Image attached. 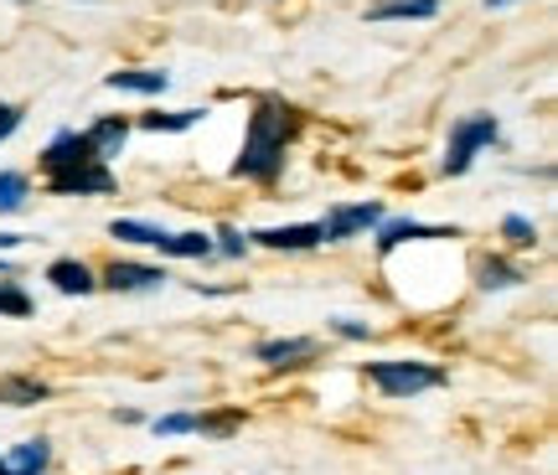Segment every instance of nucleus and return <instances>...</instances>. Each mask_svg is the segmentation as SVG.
<instances>
[{
    "instance_id": "obj_28",
    "label": "nucleus",
    "mask_w": 558,
    "mask_h": 475,
    "mask_svg": "<svg viewBox=\"0 0 558 475\" xmlns=\"http://www.w3.org/2000/svg\"><path fill=\"white\" fill-rule=\"evenodd\" d=\"M21 243V233H0V248H16Z\"/></svg>"
},
{
    "instance_id": "obj_20",
    "label": "nucleus",
    "mask_w": 558,
    "mask_h": 475,
    "mask_svg": "<svg viewBox=\"0 0 558 475\" xmlns=\"http://www.w3.org/2000/svg\"><path fill=\"white\" fill-rule=\"evenodd\" d=\"M202 109H177V114H145V130H192Z\"/></svg>"
},
{
    "instance_id": "obj_4",
    "label": "nucleus",
    "mask_w": 558,
    "mask_h": 475,
    "mask_svg": "<svg viewBox=\"0 0 558 475\" xmlns=\"http://www.w3.org/2000/svg\"><path fill=\"white\" fill-rule=\"evenodd\" d=\"M109 186H114V176L104 171V160H88V166H73V171L52 176L58 197H94V192H109Z\"/></svg>"
},
{
    "instance_id": "obj_1",
    "label": "nucleus",
    "mask_w": 558,
    "mask_h": 475,
    "mask_svg": "<svg viewBox=\"0 0 558 475\" xmlns=\"http://www.w3.org/2000/svg\"><path fill=\"white\" fill-rule=\"evenodd\" d=\"M284 135H290V109H259L248 119V139H243V156L233 171L254 181H275L284 166Z\"/></svg>"
},
{
    "instance_id": "obj_9",
    "label": "nucleus",
    "mask_w": 558,
    "mask_h": 475,
    "mask_svg": "<svg viewBox=\"0 0 558 475\" xmlns=\"http://www.w3.org/2000/svg\"><path fill=\"white\" fill-rule=\"evenodd\" d=\"M320 346L311 337H290V341H264L259 346V362H269V367H295L300 356H316Z\"/></svg>"
},
{
    "instance_id": "obj_14",
    "label": "nucleus",
    "mask_w": 558,
    "mask_h": 475,
    "mask_svg": "<svg viewBox=\"0 0 558 475\" xmlns=\"http://www.w3.org/2000/svg\"><path fill=\"white\" fill-rule=\"evenodd\" d=\"M109 88H120V94H166V73H145V68H135V73H109Z\"/></svg>"
},
{
    "instance_id": "obj_16",
    "label": "nucleus",
    "mask_w": 558,
    "mask_h": 475,
    "mask_svg": "<svg viewBox=\"0 0 558 475\" xmlns=\"http://www.w3.org/2000/svg\"><path fill=\"white\" fill-rule=\"evenodd\" d=\"M37 398H47V382H37V377H0V403L26 409V403H37Z\"/></svg>"
},
{
    "instance_id": "obj_25",
    "label": "nucleus",
    "mask_w": 558,
    "mask_h": 475,
    "mask_svg": "<svg viewBox=\"0 0 558 475\" xmlns=\"http://www.w3.org/2000/svg\"><path fill=\"white\" fill-rule=\"evenodd\" d=\"M16 124H21V114H16V109H11V103H0V139L11 135Z\"/></svg>"
},
{
    "instance_id": "obj_12",
    "label": "nucleus",
    "mask_w": 558,
    "mask_h": 475,
    "mask_svg": "<svg viewBox=\"0 0 558 475\" xmlns=\"http://www.w3.org/2000/svg\"><path fill=\"white\" fill-rule=\"evenodd\" d=\"M47 460H52L47 439H26V444H16V455L5 460V471L11 475H41L47 471Z\"/></svg>"
},
{
    "instance_id": "obj_21",
    "label": "nucleus",
    "mask_w": 558,
    "mask_h": 475,
    "mask_svg": "<svg viewBox=\"0 0 558 475\" xmlns=\"http://www.w3.org/2000/svg\"><path fill=\"white\" fill-rule=\"evenodd\" d=\"M518 269H507V264H486L481 269V290H507V284H518Z\"/></svg>"
},
{
    "instance_id": "obj_19",
    "label": "nucleus",
    "mask_w": 558,
    "mask_h": 475,
    "mask_svg": "<svg viewBox=\"0 0 558 475\" xmlns=\"http://www.w3.org/2000/svg\"><path fill=\"white\" fill-rule=\"evenodd\" d=\"M21 202H26V176H16V171H0V212H16Z\"/></svg>"
},
{
    "instance_id": "obj_27",
    "label": "nucleus",
    "mask_w": 558,
    "mask_h": 475,
    "mask_svg": "<svg viewBox=\"0 0 558 475\" xmlns=\"http://www.w3.org/2000/svg\"><path fill=\"white\" fill-rule=\"evenodd\" d=\"M337 331H341V337H367V326H357V320H337Z\"/></svg>"
},
{
    "instance_id": "obj_8",
    "label": "nucleus",
    "mask_w": 558,
    "mask_h": 475,
    "mask_svg": "<svg viewBox=\"0 0 558 475\" xmlns=\"http://www.w3.org/2000/svg\"><path fill=\"white\" fill-rule=\"evenodd\" d=\"M104 284H109V290H160L166 275L150 269V264H114V269L104 275Z\"/></svg>"
},
{
    "instance_id": "obj_3",
    "label": "nucleus",
    "mask_w": 558,
    "mask_h": 475,
    "mask_svg": "<svg viewBox=\"0 0 558 475\" xmlns=\"http://www.w3.org/2000/svg\"><path fill=\"white\" fill-rule=\"evenodd\" d=\"M497 139V119L492 114H471L456 124V135H450V156H445V176H465L471 171V160H476L481 145H492Z\"/></svg>"
},
{
    "instance_id": "obj_18",
    "label": "nucleus",
    "mask_w": 558,
    "mask_h": 475,
    "mask_svg": "<svg viewBox=\"0 0 558 475\" xmlns=\"http://www.w3.org/2000/svg\"><path fill=\"white\" fill-rule=\"evenodd\" d=\"M114 238H124V243H145V248H160V238H166V228H150V222H130L120 218L114 228H109Z\"/></svg>"
},
{
    "instance_id": "obj_30",
    "label": "nucleus",
    "mask_w": 558,
    "mask_h": 475,
    "mask_svg": "<svg viewBox=\"0 0 558 475\" xmlns=\"http://www.w3.org/2000/svg\"><path fill=\"white\" fill-rule=\"evenodd\" d=\"M0 475H11V471H5V460H0Z\"/></svg>"
},
{
    "instance_id": "obj_6",
    "label": "nucleus",
    "mask_w": 558,
    "mask_h": 475,
    "mask_svg": "<svg viewBox=\"0 0 558 475\" xmlns=\"http://www.w3.org/2000/svg\"><path fill=\"white\" fill-rule=\"evenodd\" d=\"M373 222H383V207L378 202H362V207H337L331 222H320V233L331 238V243H341V238L362 233V228H373Z\"/></svg>"
},
{
    "instance_id": "obj_15",
    "label": "nucleus",
    "mask_w": 558,
    "mask_h": 475,
    "mask_svg": "<svg viewBox=\"0 0 558 475\" xmlns=\"http://www.w3.org/2000/svg\"><path fill=\"white\" fill-rule=\"evenodd\" d=\"M160 254H171V258H207V254H213V238H207V233H166V238H160Z\"/></svg>"
},
{
    "instance_id": "obj_29",
    "label": "nucleus",
    "mask_w": 558,
    "mask_h": 475,
    "mask_svg": "<svg viewBox=\"0 0 558 475\" xmlns=\"http://www.w3.org/2000/svg\"><path fill=\"white\" fill-rule=\"evenodd\" d=\"M486 5H507V0H486Z\"/></svg>"
},
{
    "instance_id": "obj_22",
    "label": "nucleus",
    "mask_w": 558,
    "mask_h": 475,
    "mask_svg": "<svg viewBox=\"0 0 558 475\" xmlns=\"http://www.w3.org/2000/svg\"><path fill=\"white\" fill-rule=\"evenodd\" d=\"M501 233L512 238L518 248H533V238H538V228H533L527 218H507V222H501Z\"/></svg>"
},
{
    "instance_id": "obj_13",
    "label": "nucleus",
    "mask_w": 558,
    "mask_h": 475,
    "mask_svg": "<svg viewBox=\"0 0 558 475\" xmlns=\"http://www.w3.org/2000/svg\"><path fill=\"white\" fill-rule=\"evenodd\" d=\"M124 135H130V124L124 119H99L94 130H88V145H94V156H120V145H124Z\"/></svg>"
},
{
    "instance_id": "obj_7",
    "label": "nucleus",
    "mask_w": 558,
    "mask_h": 475,
    "mask_svg": "<svg viewBox=\"0 0 558 475\" xmlns=\"http://www.w3.org/2000/svg\"><path fill=\"white\" fill-rule=\"evenodd\" d=\"M254 238H259L264 248H316V243H326L320 222H295V228H259Z\"/></svg>"
},
{
    "instance_id": "obj_17",
    "label": "nucleus",
    "mask_w": 558,
    "mask_h": 475,
    "mask_svg": "<svg viewBox=\"0 0 558 475\" xmlns=\"http://www.w3.org/2000/svg\"><path fill=\"white\" fill-rule=\"evenodd\" d=\"M403 16H435V0H383V5H373V21H403Z\"/></svg>"
},
{
    "instance_id": "obj_31",
    "label": "nucleus",
    "mask_w": 558,
    "mask_h": 475,
    "mask_svg": "<svg viewBox=\"0 0 558 475\" xmlns=\"http://www.w3.org/2000/svg\"><path fill=\"white\" fill-rule=\"evenodd\" d=\"M0 275H5V264H0Z\"/></svg>"
},
{
    "instance_id": "obj_5",
    "label": "nucleus",
    "mask_w": 558,
    "mask_h": 475,
    "mask_svg": "<svg viewBox=\"0 0 558 475\" xmlns=\"http://www.w3.org/2000/svg\"><path fill=\"white\" fill-rule=\"evenodd\" d=\"M94 156V145H88V135H58L52 145H47V156H41V166L58 176V171H73V166H88Z\"/></svg>"
},
{
    "instance_id": "obj_10",
    "label": "nucleus",
    "mask_w": 558,
    "mask_h": 475,
    "mask_svg": "<svg viewBox=\"0 0 558 475\" xmlns=\"http://www.w3.org/2000/svg\"><path fill=\"white\" fill-rule=\"evenodd\" d=\"M47 279H52V290H62V295H88V290H94V275L83 269L78 258H58V264L47 269Z\"/></svg>"
},
{
    "instance_id": "obj_26",
    "label": "nucleus",
    "mask_w": 558,
    "mask_h": 475,
    "mask_svg": "<svg viewBox=\"0 0 558 475\" xmlns=\"http://www.w3.org/2000/svg\"><path fill=\"white\" fill-rule=\"evenodd\" d=\"M218 238H222V254H243V238L233 233V228H222Z\"/></svg>"
},
{
    "instance_id": "obj_11",
    "label": "nucleus",
    "mask_w": 558,
    "mask_h": 475,
    "mask_svg": "<svg viewBox=\"0 0 558 475\" xmlns=\"http://www.w3.org/2000/svg\"><path fill=\"white\" fill-rule=\"evenodd\" d=\"M414 238H456V228H424V222H388L378 238L383 254H393L399 243H414Z\"/></svg>"
},
{
    "instance_id": "obj_24",
    "label": "nucleus",
    "mask_w": 558,
    "mask_h": 475,
    "mask_svg": "<svg viewBox=\"0 0 558 475\" xmlns=\"http://www.w3.org/2000/svg\"><path fill=\"white\" fill-rule=\"evenodd\" d=\"M186 429H197V418H192V414H166V418H156V435H186Z\"/></svg>"
},
{
    "instance_id": "obj_2",
    "label": "nucleus",
    "mask_w": 558,
    "mask_h": 475,
    "mask_svg": "<svg viewBox=\"0 0 558 475\" xmlns=\"http://www.w3.org/2000/svg\"><path fill=\"white\" fill-rule=\"evenodd\" d=\"M367 377L378 382L388 398H414L424 388H439L445 373L429 367V362H367Z\"/></svg>"
},
{
    "instance_id": "obj_23",
    "label": "nucleus",
    "mask_w": 558,
    "mask_h": 475,
    "mask_svg": "<svg viewBox=\"0 0 558 475\" xmlns=\"http://www.w3.org/2000/svg\"><path fill=\"white\" fill-rule=\"evenodd\" d=\"M0 310H5V316H26V310H32V300L21 295L16 284H0Z\"/></svg>"
}]
</instances>
